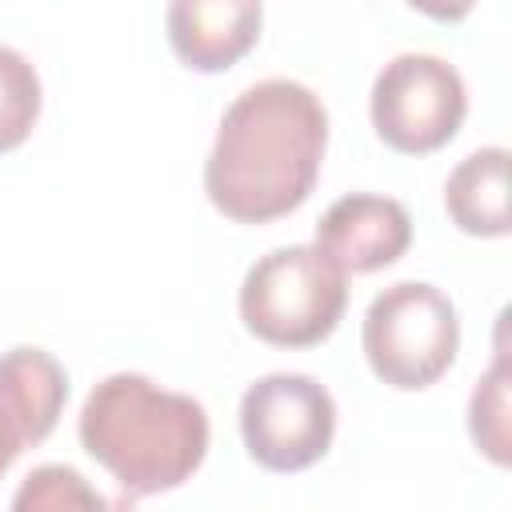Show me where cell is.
Listing matches in <instances>:
<instances>
[{
	"label": "cell",
	"mask_w": 512,
	"mask_h": 512,
	"mask_svg": "<svg viewBox=\"0 0 512 512\" xmlns=\"http://www.w3.org/2000/svg\"><path fill=\"white\" fill-rule=\"evenodd\" d=\"M328 112L300 80H260L220 116L204 160V192L236 224H268L296 212L324 160Z\"/></svg>",
	"instance_id": "1"
},
{
	"label": "cell",
	"mask_w": 512,
	"mask_h": 512,
	"mask_svg": "<svg viewBox=\"0 0 512 512\" xmlns=\"http://www.w3.org/2000/svg\"><path fill=\"white\" fill-rule=\"evenodd\" d=\"M76 432L84 452L132 496L180 488L208 456L204 404L144 372L104 376L88 392Z\"/></svg>",
	"instance_id": "2"
},
{
	"label": "cell",
	"mask_w": 512,
	"mask_h": 512,
	"mask_svg": "<svg viewBox=\"0 0 512 512\" xmlns=\"http://www.w3.org/2000/svg\"><path fill=\"white\" fill-rule=\"evenodd\" d=\"M348 304V272L320 244H284L264 252L240 284L244 328L276 348H312L328 340Z\"/></svg>",
	"instance_id": "3"
},
{
	"label": "cell",
	"mask_w": 512,
	"mask_h": 512,
	"mask_svg": "<svg viewBox=\"0 0 512 512\" xmlns=\"http://www.w3.org/2000/svg\"><path fill=\"white\" fill-rule=\"evenodd\" d=\"M360 340L376 380L400 392H420L452 368L460 348V316L436 284L400 280L372 296Z\"/></svg>",
	"instance_id": "4"
},
{
	"label": "cell",
	"mask_w": 512,
	"mask_h": 512,
	"mask_svg": "<svg viewBox=\"0 0 512 512\" xmlns=\"http://www.w3.org/2000/svg\"><path fill=\"white\" fill-rule=\"evenodd\" d=\"M372 128L404 156H428L444 148L468 112L460 72L432 52H400L372 80Z\"/></svg>",
	"instance_id": "5"
},
{
	"label": "cell",
	"mask_w": 512,
	"mask_h": 512,
	"mask_svg": "<svg viewBox=\"0 0 512 512\" xmlns=\"http://www.w3.org/2000/svg\"><path fill=\"white\" fill-rule=\"evenodd\" d=\"M240 436L260 468L304 472L332 448L336 400L304 372H268L240 396Z\"/></svg>",
	"instance_id": "6"
},
{
	"label": "cell",
	"mask_w": 512,
	"mask_h": 512,
	"mask_svg": "<svg viewBox=\"0 0 512 512\" xmlns=\"http://www.w3.org/2000/svg\"><path fill=\"white\" fill-rule=\"evenodd\" d=\"M316 244L348 272L368 276L396 264L412 244V216L400 200L376 192L340 196L316 224Z\"/></svg>",
	"instance_id": "7"
},
{
	"label": "cell",
	"mask_w": 512,
	"mask_h": 512,
	"mask_svg": "<svg viewBox=\"0 0 512 512\" xmlns=\"http://www.w3.org/2000/svg\"><path fill=\"white\" fill-rule=\"evenodd\" d=\"M260 0H168L164 28L176 60L192 72H224L260 40Z\"/></svg>",
	"instance_id": "8"
},
{
	"label": "cell",
	"mask_w": 512,
	"mask_h": 512,
	"mask_svg": "<svg viewBox=\"0 0 512 512\" xmlns=\"http://www.w3.org/2000/svg\"><path fill=\"white\" fill-rule=\"evenodd\" d=\"M64 400H68V372L52 352L32 344L0 352V412L24 448L52 436Z\"/></svg>",
	"instance_id": "9"
},
{
	"label": "cell",
	"mask_w": 512,
	"mask_h": 512,
	"mask_svg": "<svg viewBox=\"0 0 512 512\" xmlns=\"http://www.w3.org/2000/svg\"><path fill=\"white\" fill-rule=\"evenodd\" d=\"M444 208L468 236H508V148L488 144L468 152L444 180Z\"/></svg>",
	"instance_id": "10"
},
{
	"label": "cell",
	"mask_w": 512,
	"mask_h": 512,
	"mask_svg": "<svg viewBox=\"0 0 512 512\" xmlns=\"http://www.w3.org/2000/svg\"><path fill=\"white\" fill-rule=\"evenodd\" d=\"M508 356L496 352L492 368L476 380L472 396H468V432L472 444L500 468H508L512 460V428H508Z\"/></svg>",
	"instance_id": "11"
},
{
	"label": "cell",
	"mask_w": 512,
	"mask_h": 512,
	"mask_svg": "<svg viewBox=\"0 0 512 512\" xmlns=\"http://www.w3.org/2000/svg\"><path fill=\"white\" fill-rule=\"evenodd\" d=\"M40 120V76L16 48L0 44V152L28 140Z\"/></svg>",
	"instance_id": "12"
},
{
	"label": "cell",
	"mask_w": 512,
	"mask_h": 512,
	"mask_svg": "<svg viewBox=\"0 0 512 512\" xmlns=\"http://www.w3.org/2000/svg\"><path fill=\"white\" fill-rule=\"evenodd\" d=\"M108 500L68 464H40L24 476V484L12 496V508L20 512H72V508H104Z\"/></svg>",
	"instance_id": "13"
},
{
	"label": "cell",
	"mask_w": 512,
	"mask_h": 512,
	"mask_svg": "<svg viewBox=\"0 0 512 512\" xmlns=\"http://www.w3.org/2000/svg\"><path fill=\"white\" fill-rule=\"evenodd\" d=\"M416 12H424L428 20H440V24H456L472 12L476 0H408Z\"/></svg>",
	"instance_id": "14"
},
{
	"label": "cell",
	"mask_w": 512,
	"mask_h": 512,
	"mask_svg": "<svg viewBox=\"0 0 512 512\" xmlns=\"http://www.w3.org/2000/svg\"><path fill=\"white\" fill-rule=\"evenodd\" d=\"M24 452V444H20V436L12 432V424L4 420V412H0V476L12 468V460Z\"/></svg>",
	"instance_id": "15"
}]
</instances>
